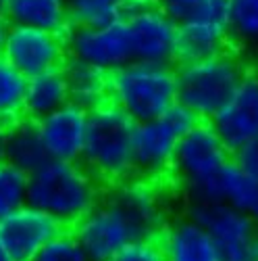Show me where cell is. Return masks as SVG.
<instances>
[{"mask_svg":"<svg viewBox=\"0 0 258 261\" xmlns=\"http://www.w3.org/2000/svg\"><path fill=\"white\" fill-rule=\"evenodd\" d=\"M229 30L206 23V21L187 19L179 23V38H177V63H194L217 57L225 53L229 42Z\"/></svg>","mask_w":258,"mask_h":261,"instance_id":"e0dca14e","label":"cell"},{"mask_svg":"<svg viewBox=\"0 0 258 261\" xmlns=\"http://www.w3.org/2000/svg\"><path fill=\"white\" fill-rule=\"evenodd\" d=\"M158 243L167 261H223L208 230L189 215L167 224Z\"/></svg>","mask_w":258,"mask_h":261,"instance_id":"2e32d148","label":"cell"},{"mask_svg":"<svg viewBox=\"0 0 258 261\" xmlns=\"http://www.w3.org/2000/svg\"><path fill=\"white\" fill-rule=\"evenodd\" d=\"M136 125L138 121L111 100L90 111L81 163L104 182H123L134 176Z\"/></svg>","mask_w":258,"mask_h":261,"instance_id":"7a4b0ae2","label":"cell"},{"mask_svg":"<svg viewBox=\"0 0 258 261\" xmlns=\"http://www.w3.org/2000/svg\"><path fill=\"white\" fill-rule=\"evenodd\" d=\"M219 201L248 213L258 222V178L250 176L231 159L219 178Z\"/></svg>","mask_w":258,"mask_h":261,"instance_id":"7402d4cb","label":"cell"},{"mask_svg":"<svg viewBox=\"0 0 258 261\" xmlns=\"http://www.w3.org/2000/svg\"><path fill=\"white\" fill-rule=\"evenodd\" d=\"M100 201L98 178L83 163L50 159L29 173L27 203L54 217L62 228H73Z\"/></svg>","mask_w":258,"mask_h":261,"instance_id":"6da1fadb","label":"cell"},{"mask_svg":"<svg viewBox=\"0 0 258 261\" xmlns=\"http://www.w3.org/2000/svg\"><path fill=\"white\" fill-rule=\"evenodd\" d=\"M9 28H11V23L7 21V17H0V55H3V50H5V44H7Z\"/></svg>","mask_w":258,"mask_h":261,"instance_id":"836d02e7","label":"cell"},{"mask_svg":"<svg viewBox=\"0 0 258 261\" xmlns=\"http://www.w3.org/2000/svg\"><path fill=\"white\" fill-rule=\"evenodd\" d=\"M64 75L69 80L71 102L94 111L111 100V73L98 69L90 63L67 57L62 65Z\"/></svg>","mask_w":258,"mask_h":261,"instance_id":"d6986e66","label":"cell"},{"mask_svg":"<svg viewBox=\"0 0 258 261\" xmlns=\"http://www.w3.org/2000/svg\"><path fill=\"white\" fill-rule=\"evenodd\" d=\"M64 40L69 57L109 73L134 61L132 36L125 21L109 25H71Z\"/></svg>","mask_w":258,"mask_h":261,"instance_id":"52a82bcc","label":"cell"},{"mask_svg":"<svg viewBox=\"0 0 258 261\" xmlns=\"http://www.w3.org/2000/svg\"><path fill=\"white\" fill-rule=\"evenodd\" d=\"M229 11L231 0H198L189 19L206 21V23H214L229 30Z\"/></svg>","mask_w":258,"mask_h":261,"instance_id":"f1b7e54d","label":"cell"},{"mask_svg":"<svg viewBox=\"0 0 258 261\" xmlns=\"http://www.w3.org/2000/svg\"><path fill=\"white\" fill-rule=\"evenodd\" d=\"M27 80V75H23L0 55V123L13 125L21 117H25Z\"/></svg>","mask_w":258,"mask_h":261,"instance_id":"603a6c76","label":"cell"},{"mask_svg":"<svg viewBox=\"0 0 258 261\" xmlns=\"http://www.w3.org/2000/svg\"><path fill=\"white\" fill-rule=\"evenodd\" d=\"M163 119H165L171 127H173L181 138L189 132V129H194V127H196V125L200 123V117H198L196 113H194L189 107H185V105H183V102H179V100H177V102H173V105H171V107L167 109L165 115H163Z\"/></svg>","mask_w":258,"mask_h":261,"instance_id":"f546056e","label":"cell"},{"mask_svg":"<svg viewBox=\"0 0 258 261\" xmlns=\"http://www.w3.org/2000/svg\"><path fill=\"white\" fill-rule=\"evenodd\" d=\"M71 25H109L123 21L121 0H67Z\"/></svg>","mask_w":258,"mask_h":261,"instance_id":"d4e9b609","label":"cell"},{"mask_svg":"<svg viewBox=\"0 0 258 261\" xmlns=\"http://www.w3.org/2000/svg\"><path fill=\"white\" fill-rule=\"evenodd\" d=\"M121 3H123V21L127 17H132L136 13H142V11L156 5L154 0H121Z\"/></svg>","mask_w":258,"mask_h":261,"instance_id":"d6a6232c","label":"cell"},{"mask_svg":"<svg viewBox=\"0 0 258 261\" xmlns=\"http://www.w3.org/2000/svg\"><path fill=\"white\" fill-rule=\"evenodd\" d=\"M64 230L54 217L34 205H25L0 222V241L15 261H34L50 238Z\"/></svg>","mask_w":258,"mask_h":261,"instance_id":"7c38bea8","label":"cell"},{"mask_svg":"<svg viewBox=\"0 0 258 261\" xmlns=\"http://www.w3.org/2000/svg\"><path fill=\"white\" fill-rule=\"evenodd\" d=\"M67 102H71V88L62 67L27 80L25 117L38 121Z\"/></svg>","mask_w":258,"mask_h":261,"instance_id":"44dd1931","label":"cell"},{"mask_svg":"<svg viewBox=\"0 0 258 261\" xmlns=\"http://www.w3.org/2000/svg\"><path fill=\"white\" fill-rule=\"evenodd\" d=\"M113 261H167L158 238H140L115 255Z\"/></svg>","mask_w":258,"mask_h":261,"instance_id":"83f0119b","label":"cell"},{"mask_svg":"<svg viewBox=\"0 0 258 261\" xmlns=\"http://www.w3.org/2000/svg\"><path fill=\"white\" fill-rule=\"evenodd\" d=\"M233 161L238 163L242 169H246L250 176L258 178V136L248 140L244 146H240L233 153Z\"/></svg>","mask_w":258,"mask_h":261,"instance_id":"4dcf8cb0","label":"cell"},{"mask_svg":"<svg viewBox=\"0 0 258 261\" xmlns=\"http://www.w3.org/2000/svg\"><path fill=\"white\" fill-rule=\"evenodd\" d=\"M5 159H9L27 173H34L36 169L50 161L36 119L25 117L15 121L9 127L5 142Z\"/></svg>","mask_w":258,"mask_h":261,"instance_id":"ffe728a7","label":"cell"},{"mask_svg":"<svg viewBox=\"0 0 258 261\" xmlns=\"http://www.w3.org/2000/svg\"><path fill=\"white\" fill-rule=\"evenodd\" d=\"M34 261H92L88 251L83 249L75 232L60 230L54 238L42 247Z\"/></svg>","mask_w":258,"mask_h":261,"instance_id":"4316f807","label":"cell"},{"mask_svg":"<svg viewBox=\"0 0 258 261\" xmlns=\"http://www.w3.org/2000/svg\"><path fill=\"white\" fill-rule=\"evenodd\" d=\"M246 73L242 61L229 53L194 63H179L177 100L189 107L200 119H212L231 98Z\"/></svg>","mask_w":258,"mask_h":261,"instance_id":"277c9868","label":"cell"},{"mask_svg":"<svg viewBox=\"0 0 258 261\" xmlns=\"http://www.w3.org/2000/svg\"><path fill=\"white\" fill-rule=\"evenodd\" d=\"M0 17H7V0H0Z\"/></svg>","mask_w":258,"mask_h":261,"instance_id":"d590c367","label":"cell"},{"mask_svg":"<svg viewBox=\"0 0 258 261\" xmlns=\"http://www.w3.org/2000/svg\"><path fill=\"white\" fill-rule=\"evenodd\" d=\"M154 3L165 11L169 13L171 17H173L175 21H187L194 13V7H196L198 0H154Z\"/></svg>","mask_w":258,"mask_h":261,"instance_id":"1f68e13d","label":"cell"},{"mask_svg":"<svg viewBox=\"0 0 258 261\" xmlns=\"http://www.w3.org/2000/svg\"><path fill=\"white\" fill-rule=\"evenodd\" d=\"M187 215L202 224L217 243L223 261H254L258 257V222L223 201L187 203Z\"/></svg>","mask_w":258,"mask_h":261,"instance_id":"8992f818","label":"cell"},{"mask_svg":"<svg viewBox=\"0 0 258 261\" xmlns=\"http://www.w3.org/2000/svg\"><path fill=\"white\" fill-rule=\"evenodd\" d=\"M104 199L127 215L142 238H158L169 224L160 194L146 178L115 182Z\"/></svg>","mask_w":258,"mask_h":261,"instance_id":"8fae6325","label":"cell"},{"mask_svg":"<svg viewBox=\"0 0 258 261\" xmlns=\"http://www.w3.org/2000/svg\"><path fill=\"white\" fill-rule=\"evenodd\" d=\"M88 123L90 111L75 102L62 105L46 117L38 119L48 157L56 161H81L88 140Z\"/></svg>","mask_w":258,"mask_h":261,"instance_id":"5bb4252c","label":"cell"},{"mask_svg":"<svg viewBox=\"0 0 258 261\" xmlns=\"http://www.w3.org/2000/svg\"><path fill=\"white\" fill-rule=\"evenodd\" d=\"M132 36L134 59L146 63H173L177 57L179 21L158 5L125 19Z\"/></svg>","mask_w":258,"mask_h":261,"instance_id":"30bf717a","label":"cell"},{"mask_svg":"<svg viewBox=\"0 0 258 261\" xmlns=\"http://www.w3.org/2000/svg\"><path fill=\"white\" fill-rule=\"evenodd\" d=\"M0 261H15V257L9 253V249L5 247L3 241H0Z\"/></svg>","mask_w":258,"mask_h":261,"instance_id":"e575fe53","label":"cell"},{"mask_svg":"<svg viewBox=\"0 0 258 261\" xmlns=\"http://www.w3.org/2000/svg\"><path fill=\"white\" fill-rule=\"evenodd\" d=\"M229 34L246 48H258V0H231Z\"/></svg>","mask_w":258,"mask_h":261,"instance_id":"484cf974","label":"cell"},{"mask_svg":"<svg viewBox=\"0 0 258 261\" xmlns=\"http://www.w3.org/2000/svg\"><path fill=\"white\" fill-rule=\"evenodd\" d=\"M212 127L235 153L248 140L258 136V75L246 73L225 107L210 119Z\"/></svg>","mask_w":258,"mask_h":261,"instance_id":"4fadbf2b","label":"cell"},{"mask_svg":"<svg viewBox=\"0 0 258 261\" xmlns=\"http://www.w3.org/2000/svg\"><path fill=\"white\" fill-rule=\"evenodd\" d=\"M73 232L92 261H113L119 251L142 238L127 215L104 197L73 226Z\"/></svg>","mask_w":258,"mask_h":261,"instance_id":"ba28073f","label":"cell"},{"mask_svg":"<svg viewBox=\"0 0 258 261\" xmlns=\"http://www.w3.org/2000/svg\"><path fill=\"white\" fill-rule=\"evenodd\" d=\"M181 136L163 117L140 121L134 134V171L140 178L154 180L175 167Z\"/></svg>","mask_w":258,"mask_h":261,"instance_id":"9a60e30c","label":"cell"},{"mask_svg":"<svg viewBox=\"0 0 258 261\" xmlns=\"http://www.w3.org/2000/svg\"><path fill=\"white\" fill-rule=\"evenodd\" d=\"M27 192L29 173L9 159H0V222L27 205Z\"/></svg>","mask_w":258,"mask_h":261,"instance_id":"cb8c5ba5","label":"cell"},{"mask_svg":"<svg viewBox=\"0 0 258 261\" xmlns=\"http://www.w3.org/2000/svg\"><path fill=\"white\" fill-rule=\"evenodd\" d=\"M11 25H29L67 36L71 28L67 0H7Z\"/></svg>","mask_w":258,"mask_h":261,"instance_id":"ac0fdd59","label":"cell"},{"mask_svg":"<svg viewBox=\"0 0 258 261\" xmlns=\"http://www.w3.org/2000/svg\"><path fill=\"white\" fill-rule=\"evenodd\" d=\"M231 150L212 123H198L179 140L175 171L183 182L187 203L219 201V178L231 161Z\"/></svg>","mask_w":258,"mask_h":261,"instance_id":"5b68a950","label":"cell"},{"mask_svg":"<svg viewBox=\"0 0 258 261\" xmlns=\"http://www.w3.org/2000/svg\"><path fill=\"white\" fill-rule=\"evenodd\" d=\"M3 57L23 75L34 77L60 69L69 57V50L62 34L29 25H11Z\"/></svg>","mask_w":258,"mask_h":261,"instance_id":"9c48e42d","label":"cell"},{"mask_svg":"<svg viewBox=\"0 0 258 261\" xmlns=\"http://www.w3.org/2000/svg\"><path fill=\"white\" fill-rule=\"evenodd\" d=\"M111 102L138 123L158 119L177 102V69L171 63L134 59L111 73Z\"/></svg>","mask_w":258,"mask_h":261,"instance_id":"3957f363","label":"cell"},{"mask_svg":"<svg viewBox=\"0 0 258 261\" xmlns=\"http://www.w3.org/2000/svg\"><path fill=\"white\" fill-rule=\"evenodd\" d=\"M254 261H258V257H256V259H254Z\"/></svg>","mask_w":258,"mask_h":261,"instance_id":"8d00e7d4","label":"cell"}]
</instances>
